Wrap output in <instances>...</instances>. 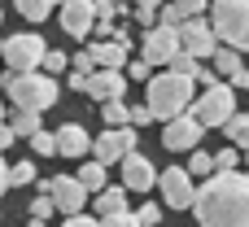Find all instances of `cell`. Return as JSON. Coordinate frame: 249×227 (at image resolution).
<instances>
[{"label": "cell", "mask_w": 249, "mask_h": 227, "mask_svg": "<svg viewBox=\"0 0 249 227\" xmlns=\"http://www.w3.org/2000/svg\"><path fill=\"white\" fill-rule=\"evenodd\" d=\"M127 122H131V127H144V122H153L149 105H127Z\"/></svg>", "instance_id": "cell-38"}, {"label": "cell", "mask_w": 249, "mask_h": 227, "mask_svg": "<svg viewBox=\"0 0 249 227\" xmlns=\"http://www.w3.org/2000/svg\"><path fill=\"white\" fill-rule=\"evenodd\" d=\"M158 4L162 0H136V9H153V13H158Z\"/></svg>", "instance_id": "cell-46"}, {"label": "cell", "mask_w": 249, "mask_h": 227, "mask_svg": "<svg viewBox=\"0 0 249 227\" xmlns=\"http://www.w3.org/2000/svg\"><path fill=\"white\" fill-rule=\"evenodd\" d=\"M136 22H140V26H153L158 13H153V9H136Z\"/></svg>", "instance_id": "cell-41"}, {"label": "cell", "mask_w": 249, "mask_h": 227, "mask_svg": "<svg viewBox=\"0 0 249 227\" xmlns=\"http://www.w3.org/2000/svg\"><path fill=\"white\" fill-rule=\"evenodd\" d=\"M245 162H249V149H245Z\"/></svg>", "instance_id": "cell-50"}, {"label": "cell", "mask_w": 249, "mask_h": 227, "mask_svg": "<svg viewBox=\"0 0 249 227\" xmlns=\"http://www.w3.org/2000/svg\"><path fill=\"white\" fill-rule=\"evenodd\" d=\"M83 92H88L92 101H123V96H127V74H123V70H92Z\"/></svg>", "instance_id": "cell-15"}, {"label": "cell", "mask_w": 249, "mask_h": 227, "mask_svg": "<svg viewBox=\"0 0 249 227\" xmlns=\"http://www.w3.org/2000/svg\"><path fill=\"white\" fill-rule=\"evenodd\" d=\"M136 127L127 122V127H105V136H92V157L96 162H105V166H114L118 157H127L131 149H136Z\"/></svg>", "instance_id": "cell-7"}, {"label": "cell", "mask_w": 249, "mask_h": 227, "mask_svg": "<svg viewBox=\"0 0 249 227\" xmlns=\"http://www.w3.org/2000/svg\"><path fill=\"white\" fill-rule=\"evenodd\" d=\"M70 87H74V92H83V87H88V74H79V70H70Z\"/></svg>", "instance_id": "cell-45"}, {"label": "cell", "mask_w": 249, "mask_h": 227, "mask_svg": "<svg viewBox=\"0 0 249 227\" xmlns=\"http://www.w3.org/2000/svg\"><path fill=\"white\" fill-rule=\"evenodd\" d=\"M39 66H44V74H53V79H57V74H61V70H70V57H66V52H61V48H48V52H44V61H39Z\"/></svg>", "instance_id": "cell-26"}, {"label": "cell", "mask_w": 249, "mask_h": 227, "mask_svg": "<svg viewBox=\"0 0 249 227\" xmlns=\"http://www.w3.org/2000/svg\"><path fill=\"white\" fill-rule=\"evenodd\" d=\"M26 184H35V162H18V166H9V188H26Z\"/></svg>", "instance_id": "cell-28"}, {"label": "cell", "mask_w": 249, "mask_h": 227, "mask_svg": "<svg viewBox=\"0 0 249 227\" xmlns=\"http://www.w3.org/2000/svg\"><path fill=\"white\" fill-rule=\"evenodd\" d=\"M96 227H140V223H136V214H131V210H118V214H105Z\"/></svg>", "instance_id": "cell-32"}, {"label": "cell", "mask_w": 249, "mask_h": 227, "mask_svg": "<svg viewBox=\"0 0 249 227\" xmlns=\"http://www.w3.org/2000/svg\"><path fill=\"white\" fill-rule=\"evenodd\" d=\"M114 4H127V0H114Z\"/></svg>", "instance_id": "cell-49"}, {"label": "cell", "mask_w": 249, "mask_h": 227, "mask_svg": "<svg viewBox=\"0 0 249 227\" xmlns=\"http://www.w3.org/2000/svg\"><path fill=\"white\" fill-rule=\"evenodd\" d=\"M118 210H127V188H101L96 192V214L105 219V214H118Z\"/></svg>", "instance_id": "cell-18"}, {"label": "cell", "mask_w": 249, "mask_h": 227, "mask_svg": "<svg viewBox=\"0 0 249 227\" xmlns=\"http://www.w3.org/2000/svg\"><path fill=\"white\" fill-rule=\"evenodd\" d=\"M193 214L201 219V227H249V175L214 171L193 192Z\"/></svg>", "instance_id": "cell-1"}, {"label": "cell", "mask_w": 249, "mask_h": 227, "mask_svg": "<svg viewBox=\"0 0 249 227\" xmlns=\"http://www.w3.org/2000/svg\"><path fill=\"white\" fill-rule=\"evenodd\" d=\"M210 157H214V171H236V162H241L236 144H228V149H219V153H210Z\"/></svg>", "instance_id": "cell-30"}, {"label": "cell", "mask_w": 249, "mask_h": 227, "mask_svg": "<svg viewBox=\"0 0 249 227\" xmlns=\"http://www.w3.org/2000/svg\"><path fill=\"white\" fill-rule=\"evenodd\" d=\"M61 227H96V219H88V214L79 210V214H66V223H61Z\"/></svg>", "instance_id": "cell-40"}, {"label": "cell", "mask_w": 249, "mask_h": 227, "mask_svg": "<svg viewBox=\"0 0 249 227\" xmlns=\"http://www.w3.org/2000/svg\"><path fill=\"white\" fill-rule=\"evenodd\" d=\"M105 127H127V101H101Z\"/></svg>", "instance_id": "cell-24"}, {"label": "cell", "mask_w": 249, "mask_h": 227, "mask_svg": "<svg viewBox=\"0 0 249 227\" xmlns=\"http://www.w3.org/2000/svg\"><path fill=\"white\" fill-rule=\"evenodd\" d=\"M88 48L96 57V70H118V66H127V52H131V44H118V39H101Z\"/></svg>", "instance_id": "cell-17"}, {"label": "cell", "mask_w": 249, "mask_h": 227, "mask_svg": "<svg viewBox=\"0 0 249 227\" xmlns=\"http://www.w3.org/2000/svg\"><path fill=\"white\" fill-rule=\"evenodd\" d=\"M197 83H206V87H210V83H219V74H214L210 66H201V70H197Z\"/></svg>", "instance_id": "cell-42"}, {"label": "cell", "mask_w": 249, "mask_h": 227, "mask_svg": "<svg viewBox=\"0 0 249 227\" xmlns=\"http://www.w3.org/2000/svg\"><path fill=\"white\" fill-rule=\"evenodd\" d=\"M26 210H31V219H35V223H44V219H53V214H57V206H53V197H48V192H39Z\"/></svg>", "instance_id": "cell-29"}, {"label": "cell", "mask_w": 249, "mask_h": 227, "mask_svg": "<svg viewBox=\"0 0 249 227\" xmlns=\"http://www.w3.org/2000/svg\"><path fill=\"white\" fill-rule=\"evenodd\" d=\"M0 87H4V96H9V105L13 109H53L57 105V96H61V87H57V79L53 74H44V70H4V79H0Z\"/></svg>", "instance_id": "cell-2"}, {"label": "cell", "mask_w": 249, "mask_h": 227, "mask_svg": "<svg viewBox=\"0 0 249 227\" xmlns=\"http://www.w3.org/2000/svg\"><path fill=\"white\" fill-rule=\"evenodd\" d=\"M9 192V162H4V153H0V197Z\"/></svg>", "instance_id": "cell-44"}, {"label": "cell", "mask_w": 249, "mask_h": 227, "mask_svg": "<svg viewBox=\"0 0 249 227\" xmlns=\"http://www.w3.org/2000/svg\"><path fill=\"white\" fill-rule=\"evenodd\" d=\"M53 136H57V153H61V157H88V149H92V136H88L79 122H66V127H57Z\"/></svg>", "instance_id": "cell-16"}, {"label": "cell", "mask_w": 249, "mask_h": 227, "mask_svg": "<svg viewBox=\"0 0 249 227\" xmlns=\"http://www.w3.org/2000/svg\"><path fill=\"white\" fill-rule=\"evenodd\" d=\"M9 127H13V136L31 140V136H35L44 122H39V109H13V122H9Z\"/></svg>", "instance_id": "cell-19"}, {"label": "cell", "mask_w": 249, "mask_h": 227, "mask_svg": "<svg viewBox=\"0 0 249 227\" xmlns=\"http://www.w3.org/2000/svg\"><path fill=\"white\" fill-rule=\"evenodd\" d=\"M26 227H44V223H35V219H31V223H26Z\"/></svg>", "instance_id": "cell-47"}, {"label": "cell", "mask_w": 249, "mask_h": 227, "mask_svg": "<svg viewBox=\"0 0 249 227\" xmlns=\"http://www.w3.org/2000/svg\"><path fill=\"white\" fill-rule=\"evenodd\" d=\"M223 131H228V140H232L236 149H249V114H232V118L223 122Z\"/></svg>", "instance_id": "cell-22"}, {"label": "cell", "mask_w": 249, "mask_h": 227, "mask_svg": "<svg viewBox=\"0 0 249 227\" xmlns=\"http://www.w3.org/2000/svg\"><path fill=\"white\" fill-rule=\"evenodd\" d=\"M149 74H153V66H149L144 57H136V61H127V79H136V83H144Z\"/></svg>", "instance_id": "cell-35"}, {"label": "cell", "mask_w": 249, "mask_h": 227, "mask_svg": "<svg viewBox=\"0 0 249 227\" xmlns=\"http://www.w3.org/2000/svg\"><path fill=\"white\" fill-rule=\"evenodd\" d=\"M118 166H123V188L127 192H149L153 184H158V166L144 157V153H127V157H118Z\"/></svg>", "instance_id": "cell-14"}, {"label": "cell", "mask_w": 249, "mask_h": 227, "mask_svg": "<svg viewBox=\"0 0 249 227\" xmlns=\"http://www.w3.org/2000/svg\"><path fill=\"white\" fill-rule=\"evenodd\" d=\"M158 188H162V201L171 206V210H193V175L184 171V166H166V171H158Z\"/></svg>", "instance_id": "cell-11"}, {"label": "cell", "mask_w": 249, "mask_h": 227, "mask_svg": "<svg viewBox=\"0 0 249 227\" xmlns=\"http://www.w3.org/2000/svg\"><path fill=\"white\" fill-rule=\"evenodd\" d=\"M188 114H193L201 127H223V122L236 114V92H232L228 83H210L201 96H193Z\"/></svg>", "instance_id": "cell-5"}, {"label": "cell", "mask_w": 249, "mask_h": 227, "mask_svg": "<svg viewBox=\"0 0 249 227\" xmlns=\"http://www.w3.org/2000/svg\"><path fill=\"white\" fill-rule=\"evenodd\" d=\"M166 66H171L175 74H188V79H197V70H201V61H197L193 52H184V48H179V52H175V57L166 61Z\"/></svg>", "instance_id": "cell-25"}, {"label": "cell", "mask_w": 249, "mask_h": 227, "mask_svg": "<svg viewBox=\"0 0 249 227\" xmlns=\"http://www.w3.org/2000/svg\"><path fill=\"white\" fill-rule=\"evenodd\" d=\"M0 118H4V101H0Z\"/></svg>", "instance_id": "cell-48"}, {"label": "cell", "mask_w": 249, "mask_h": 227, "mask_svg": "<svg viewBox=\"0 0 249 227\" xmlns=\"http://www.w3.org/2000/svg\"><path fill=\"white\" fill-rule=\"evenodd\" d=\"M171 4H175L184 17H197V13H206V9H210V0H171Z\"/></svg>", "instance_id": "cell-36"}, {"label": "cell", "mask_w": 249, "mask_h": 227, "mask_svg": "<svg viewBox=\"0 0 249 227\" xmlns=\"http://www.w3.org/2000/svg\"><path fill=\"white\" fill-rule=\"evenodd\" d=\"M175 52H179V31H175V26H162V22H153V26L144 31L140 57H144L149 66H166Z\"/></svg>", "instance_id": "cell-10"}, {"label": "cell", "mask_w": 249, "mask_h": 227, "mask_svg": "<svg viewBox=\"0 0 249 227\" xmlns=\"http://www.w3.org/2000/svg\"><path fill=\"white\" fill-rule=\"evenodd\" d=\"M175 31H179V48L193 52L197 61L210 57V52L219 48V39H214V31H210V17H201V13H197V17H184Z\"/></svg>", "instance_id": "cell-9"}, {"label": "cell", "mask_w": 249, "mask_h": 227, "mask_svg": "<svg viewBox=\"0 0 249 227\" xmlns=\"http://www.w3.org/2000/svg\"><path fill=\"white\" fill-rule=\"evenodd\" d=\"M13 140H18V136H13V127H4V122H0V153H4Z\"/></svg>", "instance_id": "cell-43"}, {"label": "cell", "mask_w": 249, "mask_h": 227, "mask_svg": "<svg viewBox=\"0 0 249 227\" xmlns=\"http://www.w3.org/2000/svg\"><path fill=\"white\" fill-rule=\"evenodd\" d=\"M57 13H61V31L70 39H88L92 26H96V4L92 0H57Z\"/></svg>", "instance_id": "cell-12"}, {"label": "cell", "mask_w": 249, "mask_h": 227, "mask_svg": "<svg viewBox=\"0 0 249 227\" xmlns=\"http://www.w3.org/2000/svg\"><path fill=\"white\" fill-rule=\"evenodd\" d=\"M44 52H48V44L39 39V31H18V35H9L4 44H0V61H4V70H39V61H44Z\"/></svg>", "instance_id": "cell-6"}, {"label": "cell", "mask_w": 249, "mask_h": 227, "mask_svg": "<svg viewBox=\"0 0 249 227\" xmlns=\"http://www.w3.org/2000/svg\"><path fill=\"white\" fill-rule=\"evenodd\" d=\"M158 22H162V26H179V22H184V13L166 0V4H158Z\"/></svg>", "instance_id": "cell-33"}, {"label": "cell", "mask_w": 249, "mask_h": 227, "mask_svg": "<svg viewBox=\"0 0 249 227\" xmlns=\"http://www.w3.org/2000/svg\"><path fill=\"white\" fill-rule=\"evenodd\" d=\"M149 83V92H144V105H149V114L153 118H175V114H184L188 105H193V79L188 74H175V70H162V74H149L144 79Z\"/></svg>", "instance_id": "cell-3"}, {"label": "cell", "mask_w": 249, "mask_h": 227, "mask_svg": "<svg viewBox=\"0 0 249 227\" xmlns=\"http://www.w3.org/2000/svg\"><path fill=\"white\" fill-rule=\"evenodd\" d=\"M70 66H74L79 74H92V70H96V57H92V48H83V52H74V57H70Z\"/></svg>", "instance_id": "cell-34"}, {"label": "cell", "mask_w": 249, "mask_h": 227, "mask_svg": "<svg viewBox=\"0 0 249 227\" xmlns=\"http://www.w3.org/2000/svg\"><path fill=\"white\" fill-rule=\"evenodd\" d=\"M31 149H35V157H53V153H57V136L39 127V131L31 136Z\"/></svg>", "instance_id": "cell-27"}, {"label": "cell", "mask_w": 249, "mask_h": 227, "mask_svg": "<svg viewBox=\"0 0 249 227\" xmlns=\"http://www.w3.org/2000/svg\"><path fill=\"white\" fill-rule=\"evenodd\" d=\"M201 122L184 109V114H175V118H166V131H162V144L171 149V153H184V149H197V140H201Z\"/></svg>", "instance_id": "cell-13"}, {"label": "cell", "mask_w": 249, "mask_h": 227, "mask_svg": "<svg viewBox=\"0 0 249 227\" xmlns=\"http://www.w3.org/2000/svg\"><path fill=\"white\" fill-rule=\"evenodd\" d=\"M0 22H4V13H0Z\"/></svg>", "instance_id": "cell-51"}, {"label": "cell", "mask_w": 249, "mask_h": 227, "mask_svg": "<svg viewBox=\"0 0 249 227\" xmlns=\"http://www.w3.org/2000/svg\"><path fill=\"white\" fill-rule=\"evenodd\" d=\"M184 171H188L193 179H197V175H214V157H210V153H197V149H193V166H184Z\"/></svg>", "instance_id": "cell-31"}, {"label": "cell", "mask_w": 249, "mask_h": 227, "mask_svg": "<svg viewBox=\"0 0 249 227\" xmlns=\"http://www.w3.org/2000/svg\"><path fill=\"white\" fill-rule=\"evenodd\" d=\"M136 223L140 227H158L162 223V210H158V206H140V210H136Z\"/></svg>", "instance_id": "cell-37"}, {"label": "cell", "mask_w": 249, "mask_h": 227, "mask_svg": "<svg viewBox=\"0 0 249 227\" xmlns=\"http://www.w3.org/2000/svg\"><path fill=\"white\" fill-rule=\"evenodd\" d=\"M13 9H18L26 22H44V17L57 9V0H13Z\"/></svg>", "instance_id": "cell-21"}, {"label": "cell", "mask_w": 249, "mask_h": 227, "mask_svg": "<svg viewBox=\"0 0 249 227\" xmlns=\"http://www.w3.org/2000/svg\"><path fill=\"white\" fill-rule=\"evenodd\" d=\"M210 31L228 48H249V0H210Z\"/></svg>", "instance_id": "cell-4"}, {"label": "cell", "mask_w": 249, "mask_h": 227, "mask_svg": "<svg viewBox=\"0 0 249 227\" xmlns=\"http://www.w3.org/2000/svg\"><path fill=\"white\" fill-rule=\"evenodd\" d=\"M74 179H79L88 192H101V188H105V162H96V157H92V162H83Z\"/></svg>", "instance_id": "cell-20"}, {"label": "cell", "mask_w": 249, "mask_h": 227, "mask_svg": "<svg viewBox=\"0 0 249 227\" xmlns=\"http://www.w3.org/2000/svg\"><path fill=\"white\" fill-rule=\"evenodd\" d=\"M210 61H214V66H210L214 74H232V70H241V66H245L236 48H214V52H210Z\"/></svg>", "instance_id": "cell-23"}, {"label": "cell", "mask_w": 249, "mask_h": 227, "mask_svg": "<svg viewBox=\"0 0 249 227\" xmlns=\"http://www.w3.org/2000/svg\"><path fill=\"white\" fill-rule=\"evenodd\" d=\"M39 192H48V197H53L57 214H79V210L88 206V188H83L74 175H53V179H44V184H39Z\"/></svg>", "instance_id": "cell-8"}, {"label": "cell", "mask_w": 249, "mask_h": 227, "mask_svg": "<svg viewBox=\"0 0 249 227\" xmlns=\"http://www.w3.org/2000/svg\"><path fill=\"white\" fill-rule=\"evenodd\" d=\"M228 87H232V92L249 87V66H241V70H232V74H228Z\"/></svg>", "instance_id": "cell-39"}]
</instances>
